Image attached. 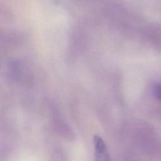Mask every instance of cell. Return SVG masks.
Instances as JSON below:
<instances>
[{"label": "cell", "instance_id": "obj_2", "mask_svg": "<svg viewBox=\"0 0 161 161\" xmlns=\"http://www.w3.org/2000/svg\"><path fill=\"white\" fill-rule=\"evenodd\" d=\"M152 92L155 97L161 101V84L157 83L152 87Z\"/></svg>", "mask_w": 161, "mask_h": 161}, {"label": "cell", "instance_id": "obj_1", "mask_svg": "<svg viewBox=\"0 0 161 161\" xmlns=\"http://www.w3.org/2000/svg\"><path fill=\"white\" fill-rule=\"evenodd\" d=\"M94 146L95 161H111L106 145L101 137L94 136Z\"/></svg>", "mask_w": 161, "mask_h": 161}]
</instances>
